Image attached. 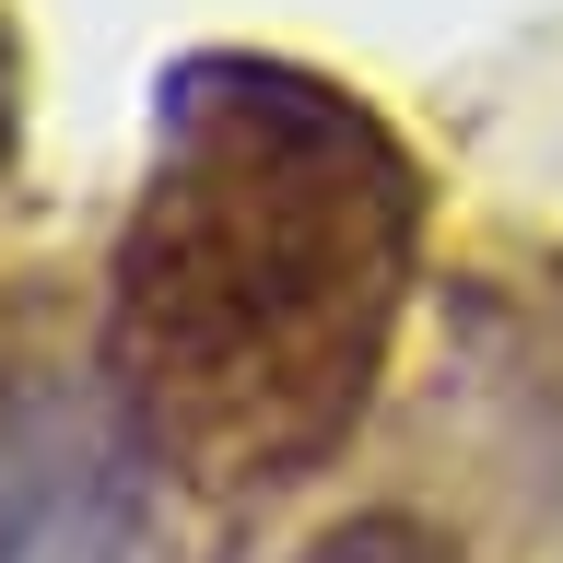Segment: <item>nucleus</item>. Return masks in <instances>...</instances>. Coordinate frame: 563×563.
I'll return each instance as SVG.
<instances>
[{"label": "nucleus", "mask_w": 563, "mask_h": 563, "mask_svg": "<svg viewBox=\"0 0 563 563\" xmlns=\"http://www.w3.org/2000/svg\"><path fill=\"white\" fill-rule=\"evenodd\" d=\"M422 246L434 176L376 95L294 47H176L95 329L153 470L211 505L317 482L387 387Z\"/></svg>", "instance_id": "1"}, {"label": "nucleus", "mask_w": 563, "mask_h": 563, "mask_svg": "<svg viewBox=\"0 0 563 563\" xmlns=\"http://www.w3.org/2000/svg\"><path fill=\"white\" fill-rule=\"evenodd\" d=\"M165 470L106 364H0V563H141Z\"/></svg>", "instance_id": "2"}, {"label": "nucleus", "mask_w": 563, "mask_h": 563, "mask_svg": "<svg viewBox=\"0 0 563 563\" xmlns=\"http://www.w3.org/2000/svg\"><path fill=\"white\" fill-rule=\"evenodd\" d=\"M306 563H470L457 528H434L422 505H352L306 540Z\"/></svg>", "instance_id": "3"}, {"label": "nucleus", "mask_w": 563, "mask_h": 563, "mask_svg": "<svg viewBox=\"0 0 563 563\" xmlns=\"http://www.w3.org/2000/svg\"><path fill=\"white\" fill-rule=\"evenodd\" d=\"M24 153V47H12V12H0V176Z\"/></svg>", "instance_id": "4"}]
</instances>
